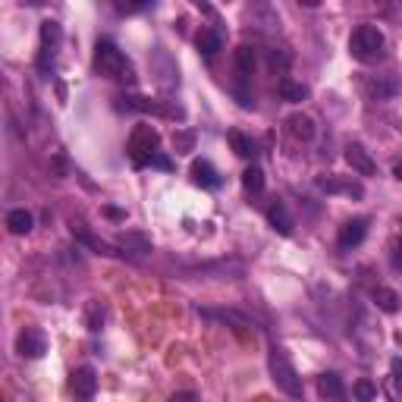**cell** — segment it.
<instances>
[{"label":"cell","mask_w":402,"mask_h":402,"mask_svg":"<svg viewBox=\"0 0 402 402\" xmlns=\"http://www.w3.org/2000/svg\"><path fill=\"white\" fill-rule=\"evenodd\" d=\"M95 70L104 75V79L113 82H132V66H129L126 54L117 48L113 41H97L95 44Z\"/></svg>","instance_id":"6da1fadb"},{"label":"cell","mask_w":402,"mask_h":402,"mask_svg":"<svg viewBox=\"0 0 402 402\" xmlns=\"http://www.w3.org/2000/svg\"><path fill=\"white\" fill-rule=\"evenodd\" d=\"M16 352L22 355V359H41V355L48 352V339H44L41 330L26 327L16 337Z\"/></svg>","instance_id":"9c48e42d"},{"label":"cell","mask_w":402,"mask_h":402,"mask_svg":"<svg viewBox=\"0 0 402 402\" xmlns=\"http://www.w3.org/2000/svg\"><path fill=\"white\" fill-rule=\"evenodd\" d=\"M117 110H135V113H154V117H170V120H183L186 110L183 107H166V104L154 101L145 95H123L117 101Z\"/></svg>","instance_id":"5b68a950"},{"label":"cell","mask_w":402,"mask_h":402,"mask_svg":"<svg viewBox=\"0 0 402 402\" xmlns=\"http://www.w3.org/2000/svg\"><path fill=\"white\" fill-rule=\"evenodd\" d=\"M386 38L377 26H359L349 38V54H352L359 63H377L384 57Z\"/></svg>","instance_id":"3957f363"},{"label":"cell","mask_w":402,"mask_h":402,"mask_svg":"<svg viewBox=\"0 0 402 402\" xmlns=\"http://www.w3.org/2000/svg\"><path fill=\"white\" fill-rule=\"evenodd\" d=\"M286 132H290L295 142H311L317 132V126L308 113H290V117H286Z\"/></svg>","instance_id":"8fae6325"},{"label":"cell","mask_w":402,"mask_h":402,"mask_svg":"<svg viewBox=\"0 0 402 402\" xmlns=\"http://www.w3.org/2000/svg\"><path fill=\"white\" fill-rule=\"evenodd\" d=\"M195 48H199L201 57H214L220 48H223V35L220 28H201L199 38H195Z\"/></svg>","instance_id":"2e32d148"},{"label":"cell","mask_w":402,"mask_h":402,"mask_svg":"<svg viewBox=\"0 0 402 402\" xmlns=\"http://www.w3.org/2000/svg\"><path fill=\"white\" fill-rule=\"evenodd\" d=\"M151 166H157V170H173V161H170V157H164V154H157Z\"/></svg>","instance_id":"f546056e"},{"label":"cell","mask_w":402,"mask_h":402,"mask_svg":"<svg viewBox=\"0 0 402 402\" xmlns=\"http://www.w3.org/2000/svg\"><path fill=\"white\" fill-rule=\"evenodd\" d=\"M242 186H245V192H252V195L264 192V170H261V166H258V164L245 166V173H242Z\"/></svg>","instance_id":"cb8c5ba5"},{"label":"cell","mask_w":402,"mask_h":402,"mask_svg":"<svg viewBox=\"0 0 402 402\" xmlns=\"http://www.w3.org/2000/svg\"><path fill=\"white\" fill-rule=\"evenodd\" d=\"M368 236V220L365 217H352L346 220L343 226H339V236H337V245L343 248V252H349V248L361 245V239Z\"/></svg>","instance_id":"30bf717a"},{"label":"cell","mask_w":402,"mask_h":402,"mask_svg":"<svg viewBox=\"0 0 402 402\" xmlns=\"http://www.w3.org/2000/svg\"><path fill=\"white\" fill-rule=\"evenodd\" d=\"M204 317H217V321H226V324H236V327H248V321L236 311H214V308H204L201 311Z\"/></svg>","instance_id":"f1b7e54d"},{"label":"cell","mask_w":402,"mask_h":402,"mask_svg":"<svg viewBox=\"0 0 402 402\" xmlns=\"http://www.w3.org/2000/svg\"><path fill=\"white\" fill-rule=\"evenodd\" d=\"M268 220H270V226H274L280 236H290L292 226H295V223H292V214L286 211L283 201H274V204H270V208H268Z\"/></svg>","instance_id":"5bb4252c"},{"label":"cell","mask_w":402,"mask_h":402,"mask_svg":"<svg viewBox=\"0 0 402 402\" xmlns=\"http://www.w3.org/2000/svg\"><path fill=\"white\" fill-rule=\"evenodd\" d=\"M374 302H377V308L381 311H386V314H396L399 311V292L386 290V286H377L374 290Z\"/></svg>","instance_id":"44dd1931"},{"label":"cell","mask_w":402,"mask_h":402,"mask_svg":"<svg viewBox=\"0 0 402 402\" xmlns=\"http://www.w3.org/2000/svg\"><path fill=\"white\" fill-rule=\"evenodd\" d=\"M317 189L327 195H349V199H365V186L355 183L352 176H337V173H324L314 179Z\"/></svg>","instance_id":"8992f818"},{"label":"cell","mask_w":402,"mask_h":402,"mask_svg":"<svg viewBox=\"0 0 402 402\" xmlns=\"http://www.w3.org/2000/svg\"><path fill=\"white\" fill-rule=\"evenodd\" d=\"M60 35H63L60 32V22H54V19L41 22V54H38V70L41 73L54 70V54H57Z\"/></svg>","instance_id":"52a82bcc"},{"label":"cell","mask_w":402,"mask_h":402,"mask_svg":"<svg viewBox=\"0 0 402 402\" xmlns=\"http://www.w3.org/2000/svg\"><path fill=\"white\" fill-rule=\"evenodd\" d=\"M368 92H371V97H390V95H396V82L393 79H374V82H368Z\"/></svg>","instance_id":"4316f807"},{"label":"cell","mask_w":402,"mask_h":402,"mask_svg":"<svg viewBox=\"0 0 402 402\" xmlns=\"http://www.w3.org/2000/svg\"><path fill=\"white\" fill-rule=\"evenodd\" d=\"M104 214H107L110 220H126V211L123 208H104Z\"/></svg>","instance_id":"1f68e13d"},{"label":"cell","mask_w":402,"mask_h":402,"mask_svg":"<svg viewBox=\"0 0 402 402\" xmlns=\"http://www.w3.org/2000/svg\"><path fill=\"white\" fill-rule=\"evenodd\" d=\"M393 176H396V179H399V183H402V161H399L396 166H393Z\"/></svg>","instance_id":"836d02e7"},{"label":"cell","mask_w":402,"mask_h":402,"mask_svg":"<svg viewBox=\"0 0 402 402\" xmlns=\"http://www.w3.org/2000/svg\"><path fill=\"white\" fill-rule=\"evenodd\" d=\"M230 148L236 151L239 157H245V161H252V157L258 154V145L248 135H242V132H230Z\"/></svg>","instance_id":"7402d4cb"},{"label":"cell","mask_w":402,"mask_h":402,"mask_svg":"<svg viewBox=\"0 0 402 402\" xmlns=\"http://www.w3.org/2000/svg\"><path fill=\"white\" fill-rule=\"evenodd\" d=\"M192 183L201 189H217L220 186V173L214 170L211 161H195L192 164Z\"/></svg>","instance_id":"9a60e30c"},{"label":"cell","mask_w":402,"mask_h":402,"mask_svg":"<svg viewBox=\"0 0 402 402\" xmlns=\"http://www.w3.org/2000/svg\"><path fill=\"white\" fill-rule=\"evenodd\" d=\"M170 402H199V396L195 393H173Z\"/></svg>","instance_id":"4dcf8cb0"},{"label":"cell","mask_w":402,"mask_h":402,"mask_svg":"<svg viewBox=\"0 0 402 402\" xmlns=\"http://www.w3.org/2000/svg\"><path fill=\"white\" fill-rule=\"evenodd\" d=\"M317 393L330 402L346 399V386H343V381H339V374H333V371H324V374L317 377Z\"/></svg>","instance_id":"4fadbf2b"},{"label":"cell","mask_w":402,"mask_h":402,"mask_svg":"<svg viewBox=\"0 0 402 402\" xmlns=\"http://www.w3.org/2000/svg\"><path fill=\"white\" fill-rule=\"evenodd\" d=\"M73 396L79 399V402H88L97 393V371L92 365H82L79 371H73Z\"/></svg>","instance_id":"ba28073f"},{"label":"cell","mask_w":402,"mask_h":402,"mask_svg":"<svg viewBox=\"0 0 402 402\" xmlns=\"http://www.w3.org/2000/svg\"><path fill=\"white\" fill-rule=\"evenodd\" d=\"M268 365H270V381L277 384V390L286 393L290 399H302V393H305V386H302V377H299V371L292 368L290 355H286L280 346L270 349Z\"/></svg>","instance_id":"7a4b0ae2"},{"label":"cell","mask_w":402,"mask_h":402,"mask_svg":"<svg viewBox=\"0 0 402 402\" xmlns=\"http://www.w3.org/2000/svg\"><path fill=\"white\" fill-rule=\"evenodd\" d=\"M117 245L123 248V252H129V255H148L151 248H154L145 233H123V236L117 239Z\"/></svg>","instance_id":"ac0fdd59"},{"label":"cell","mask_w":402,"mask_h":402,"mask_svg":"<svg viewBox=\"0 0 402 402\" xmlns=\"http://www.w3.org/2000/svg\"><path fill=\"white\" fill-rule=\"evenodd\" d=\"M393 264H396V268H402V242L396 245V258H393Z\"/></svg>","instance_id":"d6a6232c"},{"label":"cell","mask_w":402,"mask_h":402,"mask_svg":"<svg viewBox=\"0 0 402 402\" xmlns=\"http://www.w3.org/2000/svg\"><path fill=\"white\" fill-rule=\"evenodd\" d=\"M236 73L242 82H248L255 75V48H248V44H242L236 51Z\"/></svg>","instance_id":"ffe728a7"},{"label":"cell","mask_w":402,"mask_h":402,"mask_svg":"<svg viewBox=\"0 0 402 402\" xmlns=\"http://www.w3.org/2000/svg\"><path fill=\"white\" fill-rule=\"evenodd\" d=\"M32 226H35V217L28 214L26 208H16V211H10V214H6V230H10L13 236H28V233H32Z\"/></svg>","instance_id":"e0dca14e"},{"label":"cell","mask_w":402,"mask_h":402,"mask_svg":"<svg viewBox=\"0 0 402 402\" xmlns=\"http://www.w3.org/2000/svg\"><path fill=\"white\" fill-rule=\"evenodd\" d=\"M157 145H161V132H157L154 126H148V123L135 126L132 135H129V148H126V154H129V161H132V166H139V170H142V166L154 164Z\"/></svg>","instance_id":"277c9868"},{"label":"cell","mask_w":402,"mask_h":402,"mask_svg":"<svg viewBox=\"0 0 402 402\" xmlns=\"http://www.w3.org/2000/svg\"><path fill=\"white\" fill-rule=\"evenodd\" d=\"M280 97L283 101H290V104H302V101H308V85H302V82H295V79H280Z\"/></svg>","instance_id":"d6986e66"},{"label":"cell","mask_w":402,"mask_h":402,"mask_svg":"<svg viewBox=\"0 0 402 402\" xmlns=\"http://www.w3.org/2000/svg\"><path fill=\"white\" fill-rule=\"evenodd\" d=\"M346 161H349V166H352L355 173H361V176H374V173H377L374 157H371L361 145H349L346 148Z\"/></svg>","instance_id":"7c38bea8"},{"label":"cell","mask_w":402,"mask_h":402,"mask_svg":"<svg viewBox=\"0 0 402 402\" xmlns=\"http://www.w3.org/2000/svg\"><path fill=\"white\" fill-rule=\"evenodd\" d=\"M73 233L79 236V242H85L88 248H95L97 255H120L113 245H107V242H101V239H95V236H88V233H82V230H73Z\"/></svg>","instance_id":"83f0119b"},{"label":"cell","mask_w":402,"mask_h":402,"mask_svg":"<svg viewBox=\"0 0 402 402\" xmlns=\"http://www.w3.org/2000/svg\"><path fill=\"white\" fill-rule=\"evenodd\" d=\"M85 324H88V330H101V324H104V305L101 302H88L85 305Z\"/></svg>","instance_id":"484cf974"},{"label":"cell","mask_w":402,"mask_h":402,"mask_svg":"<svg viewBox=\"0 0 402 402\" xmlns=\"http://www.w3.org/2000/svg\"><path fill=\"white\" fill-rule=\"evenodd\" d=\"M195 142H199V135H195L192 129H176V132H173V151H176V154H192Z\"/></svg>","instance_id":"603a6c76"},{"label":"cell","mask_w":402,"mask_h":402,"mask_svg":"<svg viewBox=\"0 0 402 402\" xmlns=\"http://www.w3.org/2000/svg\"><path fill=\"white\" fill-rule=\"evenodd\" d=\"M352 396H355V402H374L377 399V384H371L368 377H361V381L352 384Z\"/></svg>","instance_id":"d4e9b609"}]
</instances>
